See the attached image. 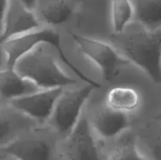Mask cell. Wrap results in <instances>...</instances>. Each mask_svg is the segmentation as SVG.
<instances>
[{
  "mask_svg": "<svg viewBox=\"0 0 161 160\" xmlns=\"http://www.w3.org/2000/svg\"><path fill=\"white\" fill-rule=\"evenodd\" d=\"M0 160H17L9 155H0Z\"/></svg>",
  "mask_w": 161,
  "mask_h": 160,
  "instance_id": "19",
  "label": "cell"
},
{
  "mask_svg": "<svg viewBox=\"0 0 161 160\" xmlns=\"http://www.w3.org/2000/svg\"><path fill=\"white\" fill-rule=\"evenodd\" d=\"M42 26L23 0H8L0 43L9 38Z\"/></svg>",
  "mask_w": 161,
  "mask_h": 160,
  "instance_id": "11",
  "label": "cell"
},
{
  "mask_svg": "<svg viewBox=\"0 0 161 160\" xmlns=\"http://www.w3.org/2000/svg\"><path fill=\"white\" fill-rule=\"evenodd\" d=\"M33 82L20 75L14 68L0 69V103L9 101L41 90Z\"/></svg>",
  "mask_w": 161,
  "mask_h": 160,
  "instance_id": "13",
  "label": "cell"
},
{
  "mask_svg": "<svg viewBox=\"0 0 161 160\" xmlns=\"http://www.w3.org/2000/svg\"><path fill=\"white\" fill-rule=\"evenodd\" d=\"M112 143L113 147L105 152L104 160H146L135 147L131 128Z\"/></svg>",
  "mask_w": 161,
  "mask_h": 160,
  "instance_id": "16",
  "label": "cell"
},
{
  "mask_svg": "<svg viewBox=\"0 0 161 160\" xmlns=\"http://www.w3.org/2000/svg\"><path fill=\"white\" fill-rule=\"evenodd\" d=\"M83 111L76 125L65 137L60 139V160H104L105 154Z\"/></svg>",
  "mask_w": 161,
  "mask_h": 160,
  "instance_id": "5",
  "label": "cell"
},
{
  "mask_svg": "<svg viewBox=\"0 0 161 160\" xmlns=\"http://www.w3.org/2000/svg\"><path fill=\"white\" fill-rule=\"evenodd\" d=\"M56 29L40 26L26 32L13 36L0 43L3 61L0 69L14 68L16 62L42 42L59 46V35Z\"/></svg>",
  "mask_w": 161,
  "mask_h": 160,
  "instance_id": "6",
  "label": "cell"
},
{
  "mask_svg": "<svg viewBox=\"0 0 161 160\" xmlns=\"http://www.w3.org/2000/svg\"><path fill=\"white\" fill-rule=\"evenodd\" d=\"M80 0H36L33 6L42 26L56 29L75 18Z\"/></svg>",
  "mask_w": 161,
  "mask_h": 160,
  "instance_id": "10",
  "label": "cell"
},
{
  "mask_svg": "<svg viewBox=\"0 0 161 160\" xmlns=\"http://www.w3.org/2000/svg\"><path fill=\"white\" fill-rule=\"evenodd\" d=\"M132 21L149 31L161 29V0H131Z\"/></svg>",
  "mask_w": 161,
  "mask_h": 160,
  "instance_id": "15",
  "label": "cell"
},
{
  "mask_svg": "<svg viewBox=\"0 0 161 160\" xmlns=\"http://www.w3.org/2000/svg\"><path fill=\"white\" fill-rule=\"evenodd\" d=\"M61 138L45 125H37L19 134L0 150L17 160H60Z\"/></svg>",
  "mask_w": 161,
  "mask_h": 160,
  "instance_id": "3",
  "label": "cell"
},
{
  "mask_svg": "<svg viewBox=\"0 0 161 160\" xmlns=\"http://www.w3.org/2000/svg\"><path fill=\"white\" fill-rule=\"evenodd\" d=\"M104 102L112 109L132 116L141 106V94L130 86H113L105 93Z\"/></svg>",
  "mask_w": 161,
  "mask_h": 160,
  "instance_id": "14",
  "label": "cell"
},
{
  "mask_svg": "<svg viewBox=\"0 0 161 160\" xmlns=\"http://www.w3.org/2000/svg\"><path fill=\"white\" fill-rule=\"evenodd\" d=\"M8 0H0V36L3 32V23H4L5 14L7 7Z\"/></svg>",
  "mask_w": 161,
  "mask_h": 160,
  "instance_id": "18",
  "label": "cell"
},
{
  "mask_svg": "<svg viewBox=\"0 0 161 160\" xmlns=\"http://www.w3.org/2000/svg\"><path fill=\"white\" fill-rule=\"evenodd\" d=\"M133 20L131 0H111L110 23L115 34L122 31Z\"/></svg>",
  "mask_w": 161,
  "mask_h": 160,
  "instance_id": "17",
  "label": "cell"
},
{
  "mask_svg": "<svg viewBox=\"0 0 161 160\" xmlns=\"http://www.w3.org/2000/svg\"><path fill=\"white\" fill-rule=\"evenodd\" d=\"M98 87V84L83 83L81 86L63 89L43 125L54 131L61 139L65 137L76 125L88 97Z\"/></svg>",
  "mask_w": 161,
  "mask_h": 160,
  "instance_id": "4",
  "label": "cell"
},
{
  "mask_svg": "<svg viewBox=\"0 0 161 160\" xmlns=\"http://www.w3.org/2000/svg\"><path fill=\"white\" fill-rule=\"evenodd\" d=\"M24 3L27 5L29 8L33 9V6H34V3L36 0H23Z\"/></svg>",
  "mask_w": 161,
  "mask_h": 160,
  "instance_id": "20",
  "label": "cell"
},
{
  "mask_svg": "<svg viewBox=\"0 0 161 160\" xmlns=\"http://www.w3.org/2000/svg\"><path fill=\"white\" fill-rule=\"evenodd\" d=\"M62 60L83 83L97 84L71 64L60 46L42 42L16 62L14 68L41 89L75 87L76 78L69 74L59 62Z\"/></svg>",
  "mask_w": 161,
  "mask_h": 160,
  "instance_id": "1",
  "label": "cell"
},
{
  "mask_svg": "<svg viewBox=\"0 0 161 160\" xmlns=\"http://www.w3.org/2000/svg\"><path fill=\"white\" fill-rule=\"evenodd\" d=\"M111 44L126 61L142 70L153 82L160 83L161 30L149 31L142 27V31L120 36Z\"/></svg>",
  "mask_w": 161,
  "mask_h": 160,
  "instance_id": "2",
  "label": "cell"
},
{
  "mask_svg": "<svg viewBox=\"0 0 161 160\" xmlns=\"http://www.w3.org/2000/svg\"><path fill=\"white\" fill-rule=\"evenodd\" d=\"M39 125L9 104L0 103V150L23 132Z\"/></svg>",
  "mask_w": 161,
  "mask_h": 160,
  "instance_id": "12",
  "label": "cell"
},
{
  "mask_svg": "<svg viewBox=\"0 0 161 160\" xmlns=\"http://www.w3.org/2000/svg\"><path fill=\"white\" fill-rule=\"evenodd\" d=\"M62 88L44 89L9 101L11 108L33 119L39 125L46 123Z\"/></svg>",
  "mask_w": 161,
  "mask_h": 160,
  "instance_id": "8",
  "label": "cell"
},
{
  "mask_svg": "<svg viewBox=\"0 0 161 160\" xmlns=\"http://www.w3.org/2000/svg\"><path fill=\"white\" fill-rule=\"evenodd\" d=\"M86 115L91 130L102 142H113L131 128L132 116L112 109L105 102Z\"/></svg>",
  "mask_w": 161,
  "mask_h": 160,
  "instance_id": "7",
  "label": "cell"
},
{
  "mask_svg": "<svg viewBox=\"0 0 161 160\" xmlns=\"http://www.w3.org/2000/svg\"><path fill=\"white\" fill-rule=\"evenodd\" d=\"M72 37L83 53L101 69L103 77L109 81L122 64L121 56L108 42L72 33Z\"/></svg>",
  "mask_w": 161,
  "mask_h": 160,
  "instance_id": "9",
  "label": "cell"
}]
</instances>
